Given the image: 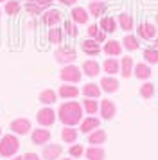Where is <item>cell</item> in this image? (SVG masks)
<instances>
[{
    "label": "cell",
    "instance_id": "obj_38",
    "mask_svg": "<svg viewBox=\"0 0 158 160\" xmlns=\"http://www.w3.org/2000/svg\"><path fill=\"white\" fill-rule=\"evenodd\" d=\"M68 153H70L72 157H76V158H77V157H81V155H83V146H79V144L72 146L70 151H68Z\"/></svg>",
    "mask_w": 158,
    "mask_h": 160
},
{
    "label": "cell",
    "instance_id": "obj_25",
    "mask_svg": "<svg viewBox=\"0 0 158 160\" xmlns=\"http://www.w3.org/2000/svg\"><path fill=\"white\" fill-rule=\"evenodd\" d=\"M135 76L138 79H147L151 76V68L146 65V63H138V65L135 67Z\"/></svg>",
    "mask_w": 158,
    "mask_h": 160
},
{
    "label": "cell",
    "instance_id": "obj_24",
    "mask_svg": "<svg viewBox=\"0 0 158 160\" xmlns=\"http://www.w3.org/2000/svg\"><path fill=\"white\" fill-rule=\"evenodd\" d=\"M106 140V131L104 130H95L90 133V137H88V142L90 144H102Z\"/></svg>",
    "mask_w": 158,
    "mask_h": 160
},
{
    "label": "cell",
    "instance_id": "obj_14",
    "mask_svg": "<svg viewBox=\"0 0 158 160\" xmlns=\"http://www.w3.org/2000/svg\"><path fill=\"white\" fill-rule=\"evenodd\" d=\"M101 87H102L104 92L113 94V92L119 90V81L115 79V78H102V79H101Z\"/></svg>",
    "mask_w": 158,
    "mask_h": 160
},
{
    "label": "cell",
    "instance_id": "obj_2",
    "mask_svg": "<svg viewBox=\"0 0 158 160\" xmlns=\"http://www.w3.org/2000/svg\"><path fill=\"white\" fill-rule=\"evenodd\" d=\"M18 148H20V142L11 133L4 135V137L0 138V155L2 157H13L14 153L18 151Z\"/></svg>",
    "mask_w": 158,
    "mask_h": 160
},
{
    "label": "cell",
    "instance_id": "obj_46",
    "mask_svg": "<svg viewBox=\"0 0 158 160\" xmlns=\"http://www.w3.org/2000/svg\"><path fill=\"white\" fill-rule=\"evenodd\" d=\"M156 23H158V16H156Z\"/></svg>",
    "mask_w": 158,
    "mask_h": 160
},
{
    "label": "cell",
    "instance_id": "obj_37",
    "mask_svg": "<svg viewBox=\"0 0 158 160\" xmlns=\"http://www.w3.org/2000/svg\"><path fill=\"white\" fill-rule=\"evenodd\" d=\"M65 31H67V34H70V36H76V34H77V29H76L74 22H65Z\"/></svg>",
    "mask_w": 158,
    "mask_h": 160
},
{
    "label": "cell",
    "instance_id": "obj_29",
    "mask_svg": "<svg viewBox=\"0 0 158 160\" xmlns=\"http://www.w3.org/2000/svg\"><path fill=\"white\" fill-rule=\"evenodd\" d=\"M104 9H106L104 2H92V4L88 6V11L92 13V16H101L104 13Z\"/></svg>",
    "mask_w": 158,
    "mask_h": 160
},
{
    "label": "cell",
    "instance_id": "obj_34",
    "mask_svg": "<svg viewBox=\"0 0 158 160\" xmlns=\"http://www.w3.org/2000/svg\"><path fill=\"white\" fill-rule=\"evenodd\" d=\"M83 106H85L88 115H93V113L97 112V108H99V106H97V101H92V99H88V97L83 101Z\"/></svg>",
    "mask_w": 158,
    "mask_h": 160
},
{
    "label": "cell",
    "instance_id": "obj_8",
    "mask_svg": "<svg viewBox=\"0 0 158 160\" xmlns=\"http://www.w3.org/2000/svg\"><path fill=\"white\" fill-rule=\"evenodd\" d=\"M99 110H101V115H102V119H106V121H110V119L115 115V112H117L113 101H110V99H102Z\"/></svg>",
    "mask_w": 158,
    "mask_h": 160
},
{
    "label": "cell",
    "instance_id": "obj_32",
    "mask_svg": "<svg viewBox=\"0 0 158 160\" xmlns=\"http://www.w3.org/2000/svg\"><path fill=\"white\" fill-rule=\"evenodd\" d=\"M122 43H124V47H126L128 51H136V49H138V40H136L135 36H129V34L122 40Z\"/></svg>",
    "mask_w": 158,
    "mask_h": 160
},
{
    "label": "cell",
    "instance_id": "obj_49",
    "mask_svg": "<svg viewBox=\"0 0 158 160\" xmlns=\"http://www.w3.org/2000/svg\"><path fill=\"white\" fill-rule=\"evenodd\" d=\"M0 135H2V130H0Z\"/></svg>",
    "mask_w": 158,
    "mask_h": 160
},
{
    "label": "cell",
    "instance_id": "obj_41",
    "mask_svg": "<svg viewBox=\"0 0 158 160\" xmlns=\"http://www.w3.org/2000/svg\"><path fill=\"white\" fill-rule=\"evenodd\" d=\"M23 160H40V157L36 153H25L23 155Z\"/></svg>",
    "mask_w": 158,
    "mask_h": 160
},
{
    "label": "cell",
    "instance_id": "obj_12",
    "mask_svg": "<svg viewBox=\"0 0 158 160\" xmlns=\"http://www.w3.org/2000/svg\"><path fill=\"white\" fill-rule=\"evenodd\" d=\"M59 95L65 97V99H74V97L79 95V90H77V87H72L70 83H65V85L59 87Z\"/></svg>",
    "mask_w": 158,
    "mask_h": 160
},
{
    "label": "cell",
    "instance_id": "obj_11",
    "mask_svg": "<svg viewBox=\"0 0 158 160\" xmlns=\"http://www.w3.org/2000/svg\"><path fill=\"white\" fill-rule=\"evenodd\" d=\"M81 49H83V52H86L88 56H97L101 52V47L95 40H85V42L81 43Z\"/></svg>",
    "mask_w": 158,
    "mask_h": 160
},
{
    "label": "cell",
    "instance_id": "obj_42",
    "mask_svg": "<svg viewBox=\"0 0 158 160\" xmlns=\"http://www.w3.org/2000/svg\"><path fill=\"white\" fill-rule=\"evenodd\" d=\"M32 2H36V4H40V6H43V8H49L52 0H32Z\"/></svg>",
    "mask_w": 158,
    "mask_h": 160
},
{
    "label": "cell",
    "instance_id": "obj_45",
    "mask_svg": "<svg viewBox=\"0 0 158 160\" xmlns=\"http://www.w3.org/2000/svg\"><path fill=\"white\" fill-rule=\"evenodd\" d=\"M13 160H23V157H16V158H13Z\"/></svg>",
    "mask_w": 158,
    "mask_h": 160
},
{
    "label": "cell",
    "instance_id": "obj_19",
    "mask_svg": "<svg viewBox=\"0 0 158 160\" xmlns=\"http://www.w3.org/2000/svg\"><path fill=\"white\" fill-rule=\"evenodd\" d=\"M155 25H151V23H140V27H138V34L144 38V40H151V38H155Z\"/></svg>",
    "mask_w": 158,
    "mask_h": 160
},
{
    "label": "cell",
    "instance_id": "obj_43",
    "mask_svg": "<svg viewBox=\"0 0 158 160\" xmlns=\"http://www.w3.org/2000/svg\"><path fill=\"white\" fill-rule=\"evenodd\" d=\"M59 2H63L65 6H74V4H76L77 0H59Z\"/></svg>",
    "mask_w": 158,
    "mask_h": 160
},
{
    "label": "cell",
    "instance_id": "obj_36",
    "mask_svg": "<svg viewBox=\"0 0 158 160\" xmlns=\"http://www.w3.org/2000/svg\"><path fill=\"white\" fill-rule=\"evenodd\" d=\"M25 9H27L29 13H32V15H40V13H42L43 9V6H40V4H36V2H32V0H31V2H29V4H25Z\"/></svg>",
    "mask_w": 158,
    "mask_h": 160
},
{
    "label": "cell",
    "instance_id": "obj_21",
    "mask_svg": "<svg viewBox=\"0 0 158 160\" xmlns=\"http://www.w3.org/2000/svg\"><path fill=\"white\" fill-rule=\"evenodd\" d=\"M102 68H104V72H108L110 76H113V74L119 72V68H121V65H119V61L115 58H108L104 63H102Z\"/></svg>",
    "mask_w": 158,
    "mask_h": 160
},
{
    "label": "cell",
    "instance_id": "obj_6",
    "mask_svg": "<svg viewBox=\"0 0 158 160\" xmlns=\"http://www.w3.org/2000/svg\"><path fill=\"white\" fill-rule=\"evenodd\" d=\"M11 131H14L16 135H25L31 131V121L25 119V117H20V119H14L11 122Z\"/></svg>",
    "mask_w": 158,
    "mask_h": 160
},
{
    "label": "cell",
    "instance_id": "obj_39",
    "mask_svg": "<svg viewBox=\"0 0 158 160\" xmlns=\"http://www.w3.org/2000/svg\"><path fill=\"white\" fill-rule=\"evenodd\" d=\"M101 31V27L99 25H95V23H92V25H88V36H92V38H95L97 36V32Z\"/></svg>",
    "mask_w": 158,
    "mask_h": 160
},
{
    "label": "cell",
    "instance_id": "obj_9",
    "mask_svg": "<svg viewBox=\"0 0 158 160\" xmlns=\"http://www.w3.org/2000/svg\"><path fill=\"white\" fill-rule=\"evenodd\" d=\"M61 20V13L57 11V9H49V11H45V15L42 16V22L45 25H50V27H54L56 23H59Z\"/></svg>",
    "mask_w": 158,
    "mask_h": 160
},
{
    "label": "cell",
    "instance_id": "obj_15",
    "mask_svg": "<svg viewBox=\"0 0 158 160\" xmlns=\"http://www.w3.org/2000/svg\"><path fill=\"white\" fill-rule=\"evenodd\" d=\"M104 52H106L108 56H119L122 52V45L117 42V40H110V42H106V45H104Z\"/></svg>",
    "mask_w": 158,
    "mask_h": 160
},
{
    "label": "cell",
    "instance_id": "obj_28",
    "mask_svg": "<svg viewBox=\"0 0 158 160\" xmlns=\"http://www.w3.org/2000/svg\"><path fill=\"white\" fill-rule=\"evenodd\" d=\"M119 23H121L122 31H131V27H133V20H131V16H129L128 13L119 15Z\"/></svg>",
    "mask_w": 158,
    "mask_h": 160
},
{
    "label": "cell",
    "instance_id": "obj_27",
    "mask_svg": "<svg viewBox=\"0 0 158 160\" xmlns=\"http://www.w3.org/2000/svg\"><path fill=\"white\" fill-rule=\"evenodd\" d=\"M61 138H63L65 142H76V138H77V131L74 130L72 126H67V128L61 131Z\"/></svg>",
    "mask_w": 158,
    "mask_h": 160
},
{
    "label": "cell",
    "instance_id": "obj_16",
    "mask_svg": "<svg viewBox=\"0 0 158 160\" xmlns=\"http://www.w3.org/2000/svg\"><path fill=\"white\" fill-rule=\"evenodd\" d=\"M83 95L88 97V99H97L101 95V88L95 85V83H88L83 87Z\"/></svg>",
    "mask_w": 158,
    "mask_h": 160
},
{
    "label": "cell",
    "instance_id": "obj_44",
    "mask_svg": "<svg viewBox=\"0 0 158 160\" xmlns=\"http://www.w3.org/2000/svg\"><path fill=\"white\" fill-rule=\"evenodd\" d=\"M155 49H156V51H158V40H156V42H155Z\"/></svg>",
    "mask_w": 158,
    "mask_h": 160
},
{
    "label": "cell",
    "instance_id": "obj_40",
    "mask_svg": "<svg viewBox=\"0 0 158 160\" xmlns=\"http://www.w3.org/2000/svg\"><path fill=\"white\" fill-rule=\"evenodd\" d=\"M104 40H106V32H104V31L101 29L99 32H97V36H95V42H97V43H102Z\"/></svg>",
    "mask_w": 158,
    "mask_h": 160
},
{
    "label": "cell",
    "instance_id": "obj_10",
    "mask_svg": "<svg viewBox=\"0 0 158 160\" xmlns=\"http://www.w3.org/2000/svg\"><path fill=\"white\" fill-rule=\"evenodd\" d=\"M31 138H32V144H47L50 140V131L49 130H34L32 131V135H31Z\"/></svg>",
    "mask_w": 158,
    "mask_h": 160
},
{
    "label": "cell",
    "instance_id": "obj_33",
    "mask_svg": "<svg viewBox=\"0 0 158 160\" xmlns=\"http://www.w3.org/2000/svg\"><path fill=\"white\" fill-rule=\"evenodd\" d=\"M144 58H146V61L147 63H158V51L156 49H146L144 51Z\"/></svg>",
    "mask_w": 158,
    "mask_h": 160
},
{
    "label": "cell",
    "instance_id": "obj_18",
    "mask_svg": "<svg viewBox=\"0 0 158 160\" xmlns=\"http://www.w3.org/2000/svg\"><path fill=\"white\" fill-rule=\"evenodd\" d=\"M97 128H99V119H95V117H88L81 122V131L83 133H90V131L97 130Z\"/></svg>",
    "mask_w": 158,
    "mask_h": 160
},
{
    "label": "cell",
    "instance_id": "obj_1",
    "mask_svg": "<svg viewBox=\"0 0 158 160\" xmlns=\"http://www.w3.org/2000/svg\"><path fill=\"white\" fill-rule=\"evenodd\" d=\"M59 121L65 124V126H76V124L81 122L83 119V110H81V104L76 101H68V102H63L59 106Z\"/></svg>",
    "mask_w": 158,
    "mask_h": 160
},
{
    "label": "cell",
    "instance_id": "obj_20",
    "mask_svg": "<svg viewBox=\"0 0 158 160\" xmlns=\"http://www.w3.org/2000/svg\"><path fill=\"white\" fill-rule=\"evenodd\" d=\"M86 158L88 160H104V149L97 148V146H92V148L86 149Z\"/></svg>",
    "mask_w": 158,
    "mask_h": 160
},
{
    "label": "cell",
    "instance_id": "obj_35",
    "mask_svg": "<svg viewBox=\"0 0 158 160\" xmlns=\"http://www.w3.org/2000/svg\"><path fill=\"white\" fill-rule=\"evenodd\" d=\"M153 94H155V85H151V83H144L142 87H140V95H142V97L149 99V97H153Z\"/></svg>",
    "mask_w": 158,
    "mask_h": 160
},
{
    "label": "cell",
    "instance_id": "obj_3",
    "mask_svg": "<svg viewBox=\"0 0 158 160\" xmlns=\"http://www.w3.org/2000/svg\"><path fill=\"white\" fill-rule=\"evenodd\" d=\"M59 78L65 81V83H79L81 81V70H79L76 65H67L59 72Z\"/></svg>",
    "mask_w": 158,
    "mask_h": 160
},
{
    "label": "cell",
    "instance_id": "obj_30",
    "mask_svg": "<svg viewBox=\"0 0 158 160\" xmlns=\"http://www.w3.org/2000/svg\"><path fill=\"white\" fill-rule=\"evenodd\" d=\"M18 11H20V4H18V0H7L6 2V13L7 15H18Z\"/></svg>",
    "mask_w": 158,
    "mask_h": 160
},
{
    "label": "cell",
    "instance_id": "obj_48",
    "mask_svg": "<svg viewBox=\"0 0 158 160\" xmlns=\"http://www.w3.org/2000/svg\"><path fill=\"white\" fill-rule=\"evenodd\" d=\"M0 2H6V0H0Z\"/></svg>",
    "mask_w": 158,
    "mask_h": 160
},
{
    "label": "cell",
    "instance_id": "obj_23",
    "mask_svg": "<svg viewBox=\"0 0 158 160\" xmlns=\"http://www.w3.org/2000/svg\"><path fill=\"white\" fill-rule=\"evenodd\" d=\"M131 70H133V58H129V56L122 58V61H121V74H122V78H129V76H131Z\"/></svg>",
    "mask_w": 158,
    "mask_h": 160
},
{
    "label": "cell",
    "instance_id": "obj_31",
    "mask_svg": "<svg viewBox=\"0 0 158 160\" xmlns=\"http://www.w3.org/2000/svg\"><path fill=\"white\" fill-rule=\"evenodd\" d=\"M61 40H63V34H61V29H57V27H54V29L49 31V42L50 43H61Z\"/></svg>",
    "mask_w": 158,
    "mask_h": 160
},
{
    "label": "cell",
    "instance_id": "obj_17",
    "mask_svg": "<svg viewBox=\"0 0 158 160\" xmlns=\"http://www.w3.org/2000/svg\"><path fill=\"white\" fill-rule=\"evenodd\" d=\"M99 27L104 31V32H115V31H117V22H115L111 16H104V18H101Z\"/></svg>",
    "mask_w": 158,
    "mask_h": 160
},
{
    "label": "cell",
    "instance_id": "obj_5",
    "mask_svg": "<svg viewBox=\"0 0 158 160\" xmlns=\"http://www.w3.org/2000/svg\"><path fill=\"white\" fill-rule=\"evenodd\" d=\"M54 56H56V61L65 63V65H70V63L76 61V51H74V49H68V47H65V49H57Z\"/></svg>",
    "mask_w": 158,
    "mask_h": 160
},
{
    "label": "cell",
    "instance_id": "obj_26",
    "mask_svg": "<svg viewBox=\"0 0 158 160\" xmlns=\"http://www.w3.org/2000/svg\"><path fill=\"white\" fill-rule=\"evenodd\" d=\"M57 95L54 90H43L42 94H40V102L43 104H52V102H56Z\"/></svg>",
    "mask_w": 158,
    "mask_h": 160
},
{
    "label": "cell",
    "instance_id": "obj_7",
    "mask_svg": "<svg viewBox=\"0 0 158 160\" xmlns=\"http://www.w3.org/2000/svg\"><path fill=\"white\" fill-rule=\"evenodd\" d=\"M63 153V148L59 144H49L43 148V158L45 160H56Z\"/></svg>",
    "mask_w": 158,
    "mask_h": 160
},
{
    "label": "cell",
    "instance_id": "obj_22",
    "mask_svg": "<svg viewBox=\"0 0 158 160\" xmlns=\"http://www.w3.org/2000/svg\"><path fill=\"white\" fill-rule=\"evenodd\" d=\"M72 20L76 23H86L88 22V13L83 8H74L72 9Z\"/></svg>",
    "mask_w": 158,
    "mask_h": 160
},
{
    "label": "cell",
    "instance_id": "obj_13",
    "mask_svg": "<svg viewBox=\"0 0 158 160\" xmlns=\"http://www.w3.org/2000/svg\"><path fill=\"white\" fill-rule=\"evenodd\" d=\"M101 67L97 61H93V59H86L85 63H83V72L86 74V76H90V78H95L97 74H99Z\"/></svg>",
    "mask_w": 158,
    "mask_h": 160
},
{
    "label": "cell",
    "instance_id": "obj_4",
    "mask_svg": "<svg viewBox=\"0 0 158 160\" xmlns=\"http://www.w3.org/2000/svg\"><path fill=\"white\" fill-rule=\"evenodd\" d=\"M36 121L40 126H52L56 122V113L52 108H42L36 113Z\"/></svg>",
    "mask_w": 158,
    "mask_h": 160
},
{
    "label": "cell",
    "instance_id": "obj_47",
    "mask_svg": "<svg viewBox=\"0 0 158 160\" xmlns=\"http://www.w3.org/2000/svg\"><path fill=\"white\" fill-rule=\"evenodd\" d=\"M63 160H70V158H63Z\"/></svg>",
    "mask_w": 158,
    "mask_h": 160
}]
</instances>
